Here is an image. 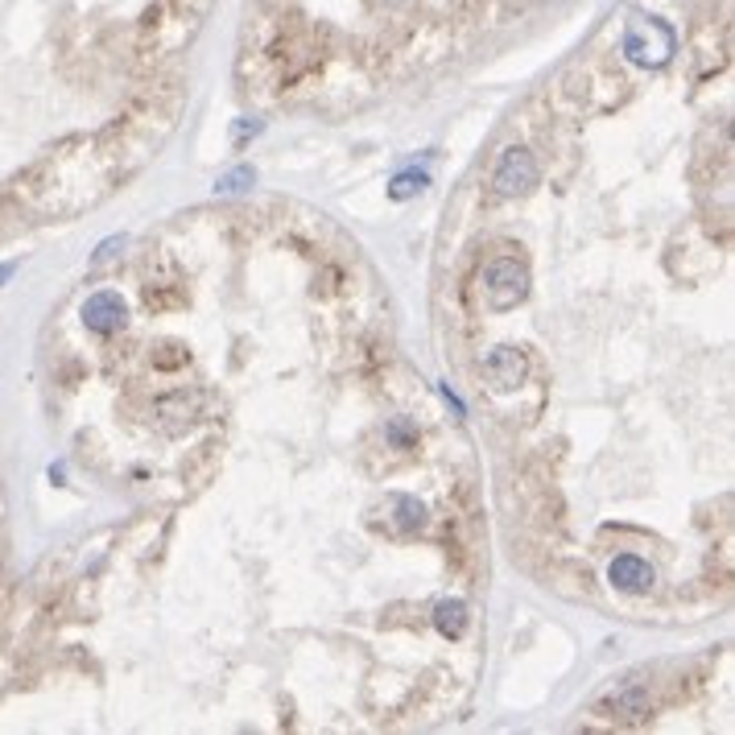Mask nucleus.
I'll return each instance as SVG.
<instances>
[{"mask_svg":"<svg viewBox=\"0 0 735 735\" xmlns=\"http://www.w3.org/2000/svg\"><path fill=\"white\" fill-rule=\"evenodd\" d=\"M484 376L492 380V389L513 392L521 389V380L529 376V360H525L521 347H492L484 360Z\"/></svg>","mask_w":735,"mask_h":735,"instance_id":"obj_4","label":"nucleus"},{"mask_svg":"<svg viewBox=\"0 0 735 735\" xmlns=\"http://www.w3.org/2000/svg\"><path fill=\"white\" fill-rule=\"evenodd\" d=\"M611 711H620L624 720H641V715H644V699H641V694H620V699H611Z\"/></svg>","mask_w":735,"mask_h":735,"instance_id":"obj_10","label":"nucleus"},{"mask_svg":"<svg viewBox=\"0 0 735 735\" xmlns=\"http://www.w3.org/2000/svg\"><path fill=\"white\" fill-rule=\"evenodd\" d=\"M608 579L628 595H644L649 587H653L658 575H653V566L644 563V558H637V554H620V558H611Z\"/></svg>","mask_w":735,"mask_h":735,"instance_id":"obj_6","label":"nucleus"},{"mask_svg":"<svg viewBox=\"0 0 735 735\" xmlns=\"http://www.w3.org/2000/svg\"><path fill=\"white\" fill-rule=\"evenodd\" d=\"M392 508H397V525L401 529H422L426 525V508L413 496H392Z\"/></svg>","mask_w":735,"mask_h":735,"instance_id":"obj_8","label":"nucleus"},{"mask_svg":"<svg viewBox=\"0 0 735 735\" xmlns=\"http://www.w3.org/2000/svg\"><path fill=\"white\" fill-rule=\"evenodd\" d=\"M673 46H678V33H673L665 21H658V17H644V13L628 17V30H624L628 63H637V66H665V63H670Z\"/></svg>","mask_w":735,"mask_h":735,"instance_id":"obj_1","label":"nucleus"},{"mask_svg":"<svg viewBox=\"0 0 735 735\" xmlns=\"http://www.w3.org/2000/svg\"><path fill=\"white\" fill-rule=\"evenodd\" d=\"M83 323H87V330H95V335H112V330H120L128 323L125 297L112 294V290L92 294L87 302H83Z\"/></svg>","mask_w":735,"mask_h":735,"instance_id":"obj_5","label":"nucleus"},{"mask_svg":"<svg viewBox=\"0 0 735 735\" xmlns=\"http://www.w3.org/2000/svg\"><path fill=\"white\" fill-rule=\"evenodd\" d=\"M116 249H125V235H112V240H104L99 244V252H95V261H92V269H104L116 256Z\"/></svg>","mask_w":735,"mask_h":735,"instance_id":"obj_11","label":"nucleus"},{"mask_svg":"<svg viewBox=\"0 0 735 735\" xmlns=\"http://www.w3.org/2000/svg\"><path fill=\"white\" fill-rule=\"evenodd\" d=\"M426 182H430V174H426V170H406V174H397V178H392L389 195L397 199V203H401V199H413V195H418Z\"/></svg>","mask_w":735,"mask_h":735,"instance_id":"obj_9","label":"nucleus"},{"mask_svg":"<svg viewBox=\"0 0 735 735\" xmlns=\"http://www.w3.org/2000/svg\"><path fill=\"white\" fill-rule=\"evenodd\" d=\"M484 294L492 302V311H513L516 302H525L529 294V269L516 261H496L484 273Z\"/></svg>","mask_w":735,"mask_h":735,"instance_id":"obj_2","label":"nucleus"},{"mask_svg":"<svg viewBox=\"0 0 735 735\" xmlns=\"http://www.w3.org/2000/svg\"><path fill=\"white\" fill-rule=\"evenodd\" d=\"M434 628H439L442 637H463V628H468V603L463 599H442L439 608H434Z\"/></svg>","mask_w":735,"mask_h":735,"instance_id":"obj_7","label":"nucleus"},{"mask_svg":"<svg viewBox=\"0 0 735 735\" xmlns=\"http://www.w3.org/2000/svg\"><path fill=\"white\" fill-rule=\"evenodd\" d=\"M492 187H496V195H504V199L529 195V190L537 187V161H533L529 149H504Z\"/></svg>","mask_w":735,"mask_h":735,"instance_id":"obj_3","label":"nucleus"},{"mask_svg":"<svg viewBox=\"0 0 735 735\" xmlns=\"http://www.w3.org/2000/svg\"><path fill=\"white\" fill-rule=\"evenodd\" d=\"M244 182H252V170H235V174H228L220 182V190L223 195H232V190H244Z\"/></svg>","mask_w":735,"mask_h":735,"instance_id":"obj_12","label":"nucleus"},{"mask_svg":"<svg viewBox=\"0 0 735 735\" xmlns=\"http://www.w3.org/2000/svg\"><path fill=\"white\" fill-rule=\"evenodd\" d=\"M389 439L397 442V447H409V442H413V430H409L406 422H392L389 426Z\"/></svg>","mask_w":735,"mask_h":735,"instance_id":"obj_13","label":"nucleus"},{"mask_svg":"<svg viewBox=\"0 0 735 735\" xmlns=\"http://www.w3.org/2000/svg\"><path fill=\"white\" fill-rule=\"evenodd\" d=\"M13 273H17V261H9V265H0V285L9 282V277H13Z\"/></svg>","mask_w":735,"mask_h":735,"instance_id":"obj_14","label":"nucleus"}]
</instances>
